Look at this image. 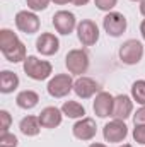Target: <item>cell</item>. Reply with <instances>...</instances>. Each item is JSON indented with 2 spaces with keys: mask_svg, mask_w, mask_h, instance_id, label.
<instances>
[{
  "mask_svg": "<svg viewBox=\"0 0 145 147\" xmlns=\"http://www.w3.org/2000/svg\"><path fill=\"white\" fill-rule=\"evenodd\" d=\"M0 51L10 63H21L28 58L24 43L9 28L0 29Z\"/></svg>",
  "mask_w": 145,
  "mask_h": 147,
  "instance_id": "obj_1",
  "label": "cell"
},
{
  "mask_svg": "<svg viewBox=\"0 0 145 147\" xmlns=\"http://www.w3.org/2000/svg\"><path fill=\"white\" fill-rule=\"evenodd\" d=\"M22 69L24 74L33 80H46L53 72V67L48 60H39L34 55H28V58L22 62Z\"/></svg>",
  "mask_w": 145,
  "mask_h": 147,
  "instance_id": "obj_2",
  "label": "cell"
},
{
  "mask_svg": "<svg viewBox=\"0 0 145 147\" xmlns=\"http://www.w3.org/2000/svg\"><path fill=\"white\" fill-rule=\"evenodd\" d=\"M89 65H91V60H89V55L85 50L75 48V50H70L65 57V67L72 75L80 77L82 74L89 70Z\"/></svg>",
  "mask_w": 145,
  "mask_h": 147,
  "instance_id": "obj_3",
  "label": "cell"
},
{
  "mask_svg": "<svg viewBox=\"0 0 145 147\" xmlns=\"http://www.w3.org/2000/svg\"><path fill=\"white\" fill-rule=\"evenodd\" d=\"M73 82L75 80L70 74H56L50 79L46 91L51 98H65L70 94V91H73Z\"/></svg>",
  "mask_w": 145,
  "mask_h": 147,
  "instance_id": "obj_4",
  "label": "cell"
},
{
  "mask_svg": "<svg viewBox=\"0 0 145 147\" xmlns=\"http://www.w3.org/2000/svg\"><path fill=\"white\" fill-rule=\"evenodd\" d=\"M118 55L125 65H137L144 58V45L138 39H126L119 46Z\"/></svg>",
  "mask_w": 145,
  "mask_h": 147,
  "instance_id": "obj_5",
  "label": "cell"
},
{
  "mask_svg": "<svg viewBox=\"0 0 145 147\" xmlns=\"http://www.w3.org/2000/svg\"><path fill=\"white\" fill-rule=\"evenodd\" d=\"M77 38L84 46H94L99 41V28L91 19H82L77 24Z\"/></svg>",
  "mask_w": 145,
  "mask_h": 147,
  "instance_id": "obj_6",
  "label": "cell"
},
{
  "mask_svg": "<svg viewBox=\"0 0 145 147\" xmlns=\"http://www.w3.org/2000/svg\"><path fill=\"white\" fill-rule=\"evenodd\" d=\"M126 26H128L126 17L123 14H119V12H113L111 10L103 19V28L108 33V36L111 38H119L126 31Z\"/></svg>",
  "mask_w": 145,
  "mask_h": 147,
  "instance_id": "obj_7",
  "label": "cell"
},
{
  "mask_svg": "<svg viewBox=\"0 0 145 147\" xmlns=\"http://www.w3.org/2000/svg\"><path fill=\"white\" fill-rule=\"evenodd\" d=\"M126 135H128V127H126L125 120H114L113 118L103 128V137L109 144H119L126 139Z\"/></svg>",
  "mask_w": 145,
  "mask_h": 147,
  "instance_id": "obj_8",
  "label": "cell"
},
{
  "mask_svg": "<svg viewBox=\"0 0 145 147\" xmlns=\"http://www.w3.org/2000/svg\"><path fill=\"white\" fill-rule=\"evenodd\" d=\"M15 28L21 31V33H26V34H34L39 31V17L36 16V12L33 10H19L15 14Z\"/></svg>",
  "mask_w": 145,
  "mask_h": 147,
  "instance_id": "obj_9",
  "label": "cell"
},
{
  "mask_svg": "<svg viewBox=\"0 0 145 147\" xmlns=\"http://www.w3.org/2000/svg\"><path fill=\"white\" fill-rule=\"evenodd\" d=\"M53 28L56 29V33L67 36L73 33V29H77V19H75V14L70 10H58L55 12L53 16Z\"/></svg>",
  "mask_w": 145,
  "mask_h": 147,
  "instance_id": "obj_10",
  "label": "cell"
},
{
  "mask_svg": "<svg viewBox=\"0 0 145 147\" xmlns=\"http://www.w3.org/2000/svg\"><path fill=\"white\" fill-rule=\"evenodd\" d=\"M96 132H97V127H96V121L92 118H80L75 125L72 127V134L75 139L82 140V142H87V140H92L96 137Z\"/></svg>",
  "mask_w": 145,
  "mask_h": 147,
  "instance_id": "obj_11",
  "label": "cell"
},
{
  "mask_svg": "<svg viewBox=\"0 0 145 147\" xmlns=\"http://www.w3.org/2000/svg\"><path fill=\"white\" fill-rule=\"evenodd\" d=\"M73 92H75L79 98H82V99H89V98H92L94 94L101 92V87H99V84H97L94 79L85 77V75H80V77L73 82Z\"/></svg>",
  "mask_w": 145,
  "mask_h": 147,
  "instance_id": "obj_12",
  "label": "cell"
},
{
  "mask_svg": "<svg viewBox=\"0 0 145 147\" xmlns=\"http://www.w3.org/2000/svg\"><path fill=\"white\" fill-rule=\"evenodd\" d=\"M36 50L43 57H51L60 50V39L53 33H41L36 39Z\"/></svg>",
  "mask_w": 145,
  "mask_h": 147,
  "instance_id": "obj_13",
  "label": "cell"
},
{
  "mask_svg": "<svg viewBox=\"0 0 145 147\" xmlns=\"http://www.w3.org/2000/svg\"><path fill=\"white\" fill-rule=\"evenodd\" d=\"M133 113V99L126 94H118L114 96V105H113V118L114 120H126Z\"/></svg>",
  "mask_w": 145,
  "mask_h": 147,
  "instance_id": "obj_14",
  "label": "cell"
},
{
  "mask_svg": "<svg viewBox=\"0 0 145 147\" xmlns=\"http://www.w3.org/2000/svg\"><path fill=\"white\" fill-rule=\"evenodd\" d=\"M113 105H114V96H111L106 91H101L96 94L92 110L99 118H106V116L113 115Z\"/></svg>",
  "mask_w": 145,
  "mask_h": 147,
  "instance_id": "obj_15",
  "label": "cell"
},
{
  "mask_svg": "<svg viewBox=\"0 0 145 147\" xmlns=\"http://www.w3.org/2000/svg\"><path fill=\"white\" fill-rule=\"evenodd\" d=\"M38 116H39V123H41L43 128H56V127L62 125V120H63V113L56 106L43 108Z\"/></svg>",
  "mask_w": 145,
  "mask_h": 147,
  "instance_id": "obj_16",
  "label": "cell"
},
{
  "mask_svg": "<svg viewBox=\"0 0 145 147\" xmlns=\"http://www.w3.org/2000/svg\"><path fill=\"white\" fill-rule=\"evenodd\" d=\"M19 130L22 135L26 137H36L41 130V123H39V116H33V115H28L21 120L19 123Z\"/></svg>",
  "mask_w": 145,
  "mask_h": 147,
  "instance_id": "obj_17",
  "label": "cell"
},
{
  "mask_svg": "<svg viewBox=\"0 0 145 147\" xmlns=\"http://www.w3.org/2000/svg\"><path fill=\"white\" fill-rule=\"evenodd\" d=\"M19 87V77L17 74L10 70H2L0 72V92L2 94H10Z\"/></svg>",
  "mask_w": 145,
  "mask_h": 147,
  "instance_id": "obj_18",
  "label": "cell"
},
{
  "mask_svg": "<svg viewBox=\"0 0 145 147\" xmlns=\"http://www.w3.org/2000/svg\"><path fill=\"white\" fill-rule=\"evenodd\" d=\"M15 103L22 110H33L34 106H38V103H39V96H38V92H34V91L26 89V91H21L15 96Z\"/></svg>",
  "mask_w": 145,
  "mask_h": 147,
  "instance_id": "obj_19",
  "label": "cell"
},
{
  "mask_svg": "<svg viewBox=\"0 0 145 147\" xmlns=\"http://www.w3.org/2000/svg\"><path fill=\"white\" fill-rule=\"evenodd\" d=\"M62 113L65 115V116H68V118H75V120H80V118H84V115H85V108L80 105V103H77V101H65L63 105H62Z\"/></svg>",
  "mask_w": 145,
  "mask_h": 147,
  "instance_id": "obj_20",
  "label": "cell"
},
{
  "mask_svg": "<svg viewBox=\"0 0 145 147\" xmlns=\"http://www.w3.org/2000/svg\"><path fill=\"white\" fill-rule=\"evenodd\" d=\"M132 99L137 101L138 105L145 106V80H135L133 86H132Z\"/></svg>",
  "mask_w": 145,
  "mask_h": 147,
  "instance_id": "obj_21",
  "label": "cell"
},
{
  "mask_svg": "<svg viewBox=\"0 0 145 147\" xmlns=\"http://www.w3.org/2000/svg\"><path fill=\"white\" fill-rule=\"evenodd\" d=\"M19 146V140L14 134L10 132H3L0 135V147H17Z\"/></svg>",
  "mask_w": 145,
  "mask_h": 147,
  "instance_id": "obj_22",
  "label": "cell"
},
{
  "mask_svg": "<svg viewBox=\"0 0 145 147\" xmlns=\"http://www.w3.org/2000/svg\"><path fill=\"white\" fill-rule=\"evenodd\" d=\"M51 0H26L28 3V9L33 10V12H41V10H46L48 5H50Z\"/></svg>",
  "mask_w": 145,
  "mask_h": 147,
  "instance_id": "obj_23",
  "label": "cell"
},
{
  "mask_svg": "<svg viewBox=\"0 0 145 147\" xmlns=\"http://www.w3.org/2000/svg\"><path fill=\"white\" fill-rule=\"evenodd\" d=\"M10 123H12L10 113L7 110H0V130H2V134H3V132H9Z\"/></svg>",
  "mask_w": 145,
  "mask_h": 147,
  "instance_id": "obj_24",
  "label": "cell"
},
{
  "mask_svg": "<svg viewBox=\"0 0 145 147\" xmlns=\"http://www.w3.org/2000/svg\"><path fill=\"white\" fill-rule=\"evenodd\" d=\"M94 3H96V7H97L99 10H103V12H111V10L116 7L118 0H94Z\"/></svg>",
  "mask_w": 145,
  "mask_h": 147,
  "instance_id": "obj_25",
  "label": "cell"
},
{
  "mask_svg": "<svg viewBox=\"0 0 145 147\" xmlns=\"http://www.w3.org/2000/svg\"><path fill=\"white\" fill-rule=\"evenodd\" d=\"M133 140L140 146H145V125H135L133 128Z\"/></svg>",
  "mask_w": 145,
  "mask_h": 147,
  "instance_id": "obj_26",
  "label": "cell"
},
{
  "mask_svg": "<svg viewBox=\"0 0 145 147\" xmlns=\"http://www.w3.org/2000/svg\"><path fill=\"white\" fill-rule=\"evenodd\" d=\"M133 123L135 125H145V106L138 108L137 113L133 115Z\"/></svg>",
  "mask_w": 145,
  "mask_h": 147,
  "instance_id": "obj_27",
  "label": "cell"
},
{
  "mask_svg": "<svg viewBox=\"0 0 145 147\" xmlns=\"http://www.w3.org/2000/svg\"><path fill=\"white\" fill-rule=\"evenodd\" d=\"M73 5H77V7H84V5H87L91 0H70Z\"/></svg>",
  "mask_w": 145,
  "mask_h": 147,
  "instance_id": "obj_28",
  "label": "cell"
},
{
  "mask_svg": "<svg viewBox=\"0 0 145 147\" xmlns=\"http://www.w3.org/2000/svg\"><path fill=\"white\" fill-rule=\"evenodd\" d=\"M140 34H142V38H144V41H145V19L142 21V24H140Z\"/></svg>",
  "mask_w": 145,
  "mask_h": 147,
  "instance_id": "obj_29",
  "label": "cell"
},
{
  "mask_svg": "<svg viewBox=\"0 0 145 147\" xmlns=\"http://www.w3.org/2000/svg\"><path fill=\"white\" fill-rule=\"evenodd\" d=\"M140 14L145 17V0H142V2H140Z\"/></svg>",
  "mask_w": 145,
  "mask_h": 147,
  "instance_id": "obj_30",
  "label": "cell"
},
{
  "mask_svg": "<svg viewBox=\"0 0 145 147\" xmlns=\"http://www.w3.org/2000/svg\"><path fill=\"white\" fill-rule=\"evenodd\" d=\"M51 2H55L56 5H65V3H68L70 0H51Z\"/></svg>",
  "mask_w": 145,
  "mask_h": 147,
  "instance_id": "obj_31",
  "label": "cell"
},
{
  "mask_svg": "<svg viewBox=\"0 0 145 147\" xmlns=\"http://www.w3.org/2000/svg\"><path fill=\"white\" fill-rule=\"evenodd\" d=\"M89 147H108V146H104V144H97V142H94V144H91Z\"/></svg>",
  "mask_w": 145,
  "mask_h": 147,
  "instance_id": "obj_32",
  "label": "cell"
},
{
  "mask_svg": "<svg viewBox=\"0 0 145 147\" xmlns=\"http://www.w3.org/2000/svg\"><path fill=\"white\" fill-rule=\"evenodd\" d=\"M119 147H133L132 144H123V146H119Z\"/></svg>",
  "mask_w": 145,
  "mask_h": 147,
  "instance_id": "obj_33",
  "label": "cell"
},
{
  "mask_svg": "<svg viewBox=\"0 0 145 147\" xmlns=\"http://www.w3.org/2000/svg\"><path fill=\"white\" fill-rule=\"evenodd\" d=\"M132 2H142V0H132Z\"/></svg>",
  "mask_w": 145,
  "mask_h": 147,
  "instance_id": "obj_34",
  "label": "cell"
}]
</instances>
